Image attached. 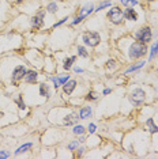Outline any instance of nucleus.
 <instances>
[{
  "label": "nucleus",
  "instance_id": "39",
  "mask_svg": "<svg viewBox=\"0 0 158 159\" xmlns=\"http://www.w3.org/2000/svg\"><path fill=\"white\" fill-rule=\"evenodd\" d=\"M147 2H155V0H147Z\"/></svg>",
  "mask_w": 158,
  "mask_h": 159
},
{
  "label": "nucleus",
  "instance_id": "12",
  "mask_svg": "<svg viewBox=\"0 0 158 159\" xmlns=\"http://www.w3.org/2000/svg\"><path fill=\"white\" fill-rule=\"evenodd\" d=\"M38 79V72L34 69H27L26 75H25V82L29 83V84H35Z\"/></svg>",
  "mask_w": 158,
  "mask_h": 159
},
{
  "label": "nucleus",
  "instance_id": "38",
  "mask_svg": "<svg viewBox=\"0 0 158 159\" xmlns=\"http://www.w3.org/2000/svg\"><path fill=\"white\" fill-rule=\"evenodd\" d=\"M16 2H18V3H21V2H23V0H16Z\"/></svg>",
  "mask_w": 158,
  "mask_h": 159
},
{
  "label": "nucleus",
  "instance_id": "32",
  "mask_svg": "<svg viewBox=\"0 0 158 159\" xmlns=\"http://www.w3.org/2000/svg\"><path fill=\"white\" fill-rule=\"evenodd\" d=\"M87 131H89V133L90 135H93V133H95V131H97V126H95V124H89V129H87Z\"/></svg>",
  "mask_w": 158,
  "mask_h": 159
},
{
  "label": "nucleus",
  "instance_id": "23",
  "mask_svg": "<svg viewBox=\"0 0 158 159\" xmlns=\"http://www.w3.org/2000/svg\"><path fill=\"white\" fill-rule=\"evenodd\" d=\"M57 8H59V6H57L56 2H51L49 4H46V12H51V14H56V12H57Z\"/></svg>",
  "mask_w": 158,
  "mask_h": 159
},
{
  "label": "nucleus",
  "instance_id": "34",
  "mask_svg": "<svg viewBox=\"0 0 158 159\" xmlns=\"http://www.w3.org/2000/svg\"><path fill=\"white\" fill-rule=\"evenodd\" d=\"M75 151H76V156H83V152H84L83 147H78Z\"/></svg>",
  "mask_w": 158,
  "mask_h": 159
},
{
  "label": "nucleus",
  "instance_id": "37",
  "mask_svg": "<svg viewBox=\"0 0 158 159\" xmlns=\"http://www.w3.org/2000/svg\"><path fill=\"white\" fill-rule=\"evenodd\" d=\"M2 117H4V113H3V112H0V118H2Z\"/></svg>",
  "mask_w": 158,
  "mask_h": 159
},
{
  "label": "nucleus",
  "instance_id": "20",
  "mask_svg": "<svg viewBox=\"0 0 158 159\" xmlns=\"http://www.w3.org/2000/svg\"><path fill=\"white\" fill-rule=\"evenodd\" d=\"M155 56H158V40L153 44V46H151V49H150V53H149V60L151 61V60H154L155 59Z\"/></svg>",
  "mask_w": 158,
  "mask_h": 159
},
{
  "label": "nucleus",
  "instance_id": "9",
  "mask_svg": "<svg viewBox=\"0 0 158 159\" xmlns=\"http://www.w3.org/2000/svg\"><path fill=\"white\" fill-rule=\"evenodd\" d=\"M79 121V114L76 113H68L64 116V120H63V125L70 126V125H75Z\"/></svg>",
  "mask_w": 158,
  "mask_h": 159
},
{
  "label": "nucleus",
  "instance_id": "6",
  "mask_svg": "<svg viewBox=\"0 0 158 159\" xmlns=\"http://www.w3.org/2000/svg\"><path fill=\"white\" fill-rule=\"evenodd\" d=\"M130 101L133 105H140L146 101V91L143 88H135L130 95Z\"/></svg>",
  "mask_w": 158,
  "mask_h": 159
},
{
  "label": "nucleus",
  "instance_id": "41",
  "mask_svg": "<svg viewBox=\"0 0 158 159\" xmlns=\"http://www.w3.org/2000/svg\"><path fill=\"white\" fill-rule=\"evenodd\" d=\"M63 2H67V0H63Z\"/></svg>",
  "mask_w": 158,
  "mask_h": 159
},
{
  "label": "nucleus",
  "instance_id": "17",
  "mask_svg": "<svg viewBox=\"0 0 158 159\" xmlns=\"http://www.w3.org/2000/svg\"><path fill=\"white\" fill-rule=\"evenodd\" d=\"M76 61V56H70V57H65L63 60V68L64 71H70L72 68V64Z\"/></svg>",
  "mask_w": 158,
  "mask_h": 159
},
{
  "label": "nucleus",
  "instance_id": "40",
  "mask_svg": "<svg viewBox=\"0 0 158 159\" xmlns=\"http://www.w3.org/2000/svg\"><path fill=\"white\" fill-rule=\"evenodd\" d=\"M102 2H108V0H102Z\"/></svg>",
  "mask_w": 158,
  "mask_h": 159
},
{
  "label": "nucleus",
  "instance_id": "5",
  "mask_svg": "<svg viewBox=\"0 0 158 159\" xmlns=\"http://www.w3.org/2000/svg\"><path fill=\"white\" fill-rule=\"evenodd\" d=\"M26 72H27V68L25 65H22V64L16 65L12 71V75H11V83H12L14 86H18V83L25 79Z\"/></svg>",
  "mask_w": 158,
  "mask_h": 159
},
{
  "label": "nucleus",
  "instance_id": "22",
  "mask_svg": "<svg viewBox=\"0 0 158 159\" xmlns=\"http://www.w3.org/2000/svg\"><path fill=\"white\" fill-rule=\"evenodd\" d=\"M76 53H78L79 57H83V59L89 57V52H87V49L84 46H82V45H79V46L76 48Z\"/></svg>",
  "mask_w": 158,
  "mask_h": 159
},
{
  "label": "nucleus",
  "instance_id": "36",
  "mask_svg": "<svg viewBox=\"0 0 158 159\" xmlns=\"http://www.w3.org/2000/svg\"><path fill=\"white\" fill-rule=\"evenodd\" d=\"M110 93H112V88H104V91H102L104 95H108V94H110Z\"/></svg>",
  "mask_w": 158,
  "mask_h": 159
},
{
  "label": "nucleus",
  "instance_id": "19",
  "mask_svg": "<svg viewBox=\"0 0 158 159\" xmlns=\"http://www.w3.org/2000/svg\"><path fill=\"white\" fill-rule=\"evenodd\" d=\"M31 148H33V143H25V144H22L14 154H15V155H19V154H23V152H26V151L31 150Z\"/></svg>",
  "mask_w": 158,
  "mask_h": 159
},
{
  "label": "nucleus",
  "instance_id": "42",
  "mask_svg": "<svg viewBox=\"0 0 158 159\" xmlns=\"http://www.w3.org/2000/svg\"><path fill=\"white\" fill-rule=\"evenodd\" d=\"M157 102H158V98H157Z\"/></svg>",
  "mask_w": 158,
  "mask_h": 159
},
{
  "label": "nucleus",
  "instance_id": "29",
  "mask_svg": "<svg viewBox=\"0 0 158 159\" xmlns=\"http://www.w3.org/2000/svg\"><path fill=\"white\" fill-rule=\"evenodd\" d=\"M116 67H117V64H116V61L114 60H108L106 61V64H105L106 69H116Z\"/></svg>",
  "mask_w": 158,
  "mask_h": 159
},
{
  "label": "nucleus",
  "instance_id": "24",
  "mask_svg": "<svg viewBox=\"0 0 158 159\" xmlns=\"http://www.w3.org/2000/svg\"><path fill=\"white\" fill-rule=\"evenodd\" d=\"M120 3L124 7H135L139 4V2L138 0H120Z\"/></svg>",
  "mask_w": 158,
  "mask_h": 159
},
{
  "label": "nucleus",
  "instance_id": "25",
  "mask_svg": "<svg viewBox=\"0 0 158 159\" xmlns=\"http://www.w3.org/2000/svg\"><path fill=\"white\" fill-rule=\"evenodd\" d=\"M72 133L76 135V136H79V135H83L84 133V126L81 125V124H79V125H76V124H75V126L72 128Z\"/></svg>",
  "mask_w": 158,
  "mask_h": 159
},
{
  "label": "nucleus",
  "instance_id": "35",
  "mask_svg": "<svg viewBox=\"0 0 158 159\" xmlns=\"http://www.w3.org/2000/svg\"><path fill=\"white\" fill-rule=\"evenodd\" d=\"M74 72H75V74H82V72H83V68H81V67H75V68H74Z\"/></svg>",
  "mask_w": 158,
  "mask_h": 159
},
{
  "label": "nucleus",
  "instance_id": "18",
  "mask_svg": "<svg viewBox=\"0 0 158 159\" xmlns=\"http://www.w3.org/2000/svg\"><path fill=\"white\" fill-rule=\"evenodd\" d=\"M40 95L44 98H49L51 97V88L46 83H41L40 84Z\"/></svg>",
  "mask_w": 158,
  "mask_h": 159
},
{
  "label": "nucleus",
  "instance_id": "28",
  "mask_svg": "<svg viewBox=\"0 0 158 159\" xmlns=\"http://www.w3.org/2000/svg\"><path fill=\"white\" fill-rule=\"evenodd\" d=\"M79 143H81V142H79L78 139H76V140H72V142H70V143H68L67 148H68L70 151H75L76 148L79 147Z\"/></svg>",
  "mask_w": 158,
  "mask_h": 159
},
{
  "label": "nucleus",
  "instance_id": "21",
  "mask_svg": "<svg viewBox=\"0 0 158 159\" xmlns=\"http://www.w3.org/2000/svg\"><path fill=\"white\" fill-rule=\"evenodd\" d=\"M14 102H15L16 105H18V107L21 110H25L26 109V103H25V101H23V95H21V94H19L18 97H16V98H14Z\"/></svg>",
  "mask_w": 158,
  "mask_h": 159
},
{
  "label": "nucleus",
  "instance_id": "1",
  "mask_svg": "<svg viewBox=\"0 0 158 159\" xmlns=\"http://www.w3.org/2000/svg\"><path fill=\"white\" fill-rule=\"evenodd\" d=\"M147 52H149L147 44H142V42H139V41H133L127 50L130 60H138V59L144 57V56L147 55Z\"/></svg>",
  "mask_w": 158,
  "mask_h": 159
},
{
  "label": "nucleus",
  "instance_id": "15",
  "mask_svg": "<svg viewBox=\"0 0 158 159\" xmlns=\"http://www.w3.org/2000/svg\"><path fill=\"white\" fill-rule=\"evenodd\" d=\"M146 126H147V129H149V132L150 133H158V125L155 124V121H154V118L153 117H149L146 120Z\"/></svg>",
  "mask_w": 158,
  "mask_h": 159
},
{
  "label": "nucleus",
  "instance_id": "31",
  "mask_svg": "<svg viewBox=\"0 0 158 159\" xmlns=\"http://www.w3.org/2000/svg\"><path fill=\"white\" fill-rule=\"evenodd\" d=\"M68 19H70V18H68V17H64V18H63V19H60L59 21V22H56V23H54V25H53V27H59V26H61V25H64V23L65 22H67V21Z\"/></svg>",
  "mask_w": 158,
  "mask_h": 159
},
{
  "label": "nucleus",
  "instance_id": "2",
  "mask_svg": "<svg viewBox=\"0 0 158 159\" xmlns=\"http://www.w3.org/2000/svg\"><path fill=\"white\" fill-rule=\"evenodd\" d=\"M133 37H135L136 41L142 42V44H149V42L153 40L151 27H150V26H147V25L146 26H142L140 29H138V30L135 31Z\"/></svg>",
  "mask_w": 158,
  "mask_h": 159
},
{
  "label": "nucleus",
  "instance_id": "26",
  "mask_svg": "<svg viewBox=\"0 0 158 159\" xmlns=\"http://www.w3.org/2000/svg\"><path fill=\"white\" fill-rule=\"evenodd\" d=\"M84 99H86V101H90V102H93V101H97L98 99V94L95 93V91H89V93H87V95L84 97Z\"/></svg>",
  "mask_w": 158,
  "mask_h": 159
},
{
  "label": "nucleus",
  "instance_id": "3",
  "mask_svg": "<svg viewBox=\"0 0 158 159\" xmlns=\"http://www.w3.org/2000/svg\"><path fill=\"white\" fill-rule=\"evenodd\" d=\"M82 41L86 46L90 48H95L100 45L101 42V36L97 31H84L83 36H82Z\"/></svg>",
  "mask_w": 158,
  "mask_h": 159
},
{
  "label": "nucleus",
  "instance_id": "13",
  "mask_svg": "<svg viewBox=\"0 0 158 159\" xmlns=\"http://www.w3.org/2000/svg\"><path fill=\"white\" fill-rule=\"evenodd\" d=\"M94 4L93 3H87V4H84L83 7L81 8V11H79V17H82L84 19V18H87L91 12H94Z\"/></svg>",
  "mask_w": 158,
  "mask_h": 159
},
{
  "label": "nucleus",
  "instance_id": "10",
  "mask_svg": "<svg viewBox=\"0 0 158 159\" xmlns=\"http://www.w3.org/2000/svg\"><path fill=\"white\" fill-rule=\"evenodd\" d=\"M123 15H124V19L131 21V22H136L138 21V12L133 10V7H127L123 11Z\"/></svg>",
  "mask_w": 158,
  "mask_h": 159
},
{
  "label": "nucleus",
  "instance_id": "7",
  "mask_svg": "<svg viewBox=\"0 0 158 159\" xmlns=\"http://www.w3.org/2000/svg\"><path fill=\"white\" fill-rule=\"evenodd\" d=\"M45 12L46 11H40L38 14H35L34 17L30 19V25H31L33 29L38 30V29L44 27V17H45Z\"/></svg>",
  "mask_w": 158,
  "mask_h": 159
},
{
  "label": "nucleus",
  "instance_id": "30",
  "mask_svg": "<svg viewBox=\"0 0 158 159\" xmlns=\"http://www.w3.org/2000/svg\"><path fill=\"white\" fill-rule=\"evenodd\" d=\"M82 22H83V18H82V17H79V15H76V17L72 19L71 25H72V26H76V25H79V23H82Z\"/></svg>",
  "mask_w": 158,
  "mask_h": 159
},
{
  "label": "nucleus",
  "instance_id": "11",
  "mask_svg": "<svg viewBox=\"0 0 158 159\" xmlns=\"http://www.w3.org/2000/svg\"><path fill=\"white\" fill-rule=\"evenodd\" d=\"M68 79H71L70 75H64V76H51V80L53 82V87L56 88H60Z\"/></svg>",
  "mask_w": 158,
  "mask_h": 159
},
{
  "label": "nucleus",
  "instance_id": "8",
  "mask_svg": "<svg viewBox=\"0 0 158 159\" xmlns=\"http://www.w3.org/2000/svg\"><path fill=\"white\" fill-rule=\"evenodd\" d=\"M76 84H78V82H76L75 79H68L67 82L61 86V87H63V93H64L65 95H71V94L74 93V90H75Z\"/></svg>",
  "mask_w": 158,
  "mask_h": 159
},
{
  "label": "nucleus",
  "instance_id": "4",
  "mask_svg": "<svg viewBox=\"0 0 158 159\" xmlns=\"http://www.w3.org/2000/svg\"><path fill=\"white\" fill-rule=\"evenodd\" d=\"M108 19L110 21L113 25H121L124 15H123V10L120 7H112L108 11Z\"/></svg>",
  "mask_w": 158,
  "mask_h": 159
},
{
  "label": "nucleus",
  "instance_id": "14",
  "mask_svg": "<svg viewBox=\"0 0 158 159\" xmlns=\"http://www.w3.org/2000/svg\"><path fill=\"white\" fill-rule=\"evenodd\" d=\"M79 118L81 120H87L89 117H91V114H93V109H91V106H83V107H81V110H79Z\"/></svg>",
  "mask_w": 158,
  "mask_h": 159
},
{
  "label": "nucleus",
  "instance_id": "27",
  "mask_svg": "<svg viewBox=\"0 0 158 159\" xmlns=\"http://www.w3.org/2000/svg\"><path fill=\"white\" fill-rule=\"evenodd\" d=\"M110 6H112V3L109 2V0H108V2H104V3H101L100 6H98L97 8L94 10V12H100V11H102V10H105V8H108V7H110Z\"/></svg>",
  "mask_w": 158,
  "mask_h": 159
},
{
  "label": "nucleus",
  "instance_id": "16",
  "mask_svg": "<svg viewBox=\"0 0 158 159\" xmlns=\"http://www.w3.org/2000/svg\"><path fill=\"white\" fill-rule=\"evenodd\" d=\"M144 65H146V61L144 60H140V61H138V63H133L130 68H127L125 75H130V74H132V72H135V71H139V69H140L142 67H144Z\"/></svg>",
  "mask_w": 158,
  "mask_h": 159
},
{
  "label": "nucleus",
  "instance_id": "33",
  "mask_svg": "<svg viewBox=\"0 0 158 159\" xmlns=\"http://www.w3.org/2000/svg\"><path fill=\"white\" fill-rule=\"evenodd\" d=\"M10 155L11 154L8 152V151H0V159H7V158H10Z\"/></svg>",
  "mask_w": 158,
  "mask_h": 159
}]
</instances>
